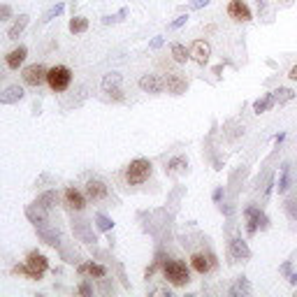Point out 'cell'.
I'll list each match as a JSON object with an SVG mask.
<instances>
[{"instance_id":"cell-17","label":"cell","mask_w":297,"mask_h":297,"mask_svg":"<svg viewBox=\"0 0 297 297\" xmlns=\"http://www.w3.org/2000/svg\"><path fill=\"white\" fill-rule=\"evenodd\" d=\"M26 56H28V49L26 46H16V49H12V51L5 56V63H7L9 70H19L23 65V61H26Z\"/></svg>"},{"instance_id":"cell-18","label":"cell","mask_w":297,"mask_h":297,"mask_svg":"<svg viewBox=\"0 0 297 297\" xmlns=\"http://www.w3.org/2000/svg\"><path fill=\"white\" fill-rule=\"evenodd\" d=\"M21 98H23V88L19 84H12L0 93V105H14V102H19Z\"/></svg>"},{"instance_id":"cell-31","label":"cell","mask_w":297,"mask_h":297,"mask_svg":"<svg viewBox=\"0 0 297 297\" xmlns=\"http://www.w3.org/2000/svg\"><path fill=\"white\" fill-rule=\"evenodd\" d=\"M293 98H295V93L290 91V88H279V91H274V100L279 102V105H283V102H290Z\"/></svg>"},{"instance_id":"cell-13","label":"cell","mask_w":297,"mask_h":297,"mask_svg":"<svg viewBox=\"0 0 297 297\" xmlns=\"http://www.w3.org/2000/svg\"><path fill=\"white\" fill-rule=\"evenodd\" d=\"M228 249H230V255H232L235 260H249L251 258V249H249V244H246L242 237H232Z\"/></svg>"},{"instance_id":"cell-20","label":"cell","mask_w":297,"mask_h":297,"mask_svg":"<svg viewBox=\"0 0 297 297\" xmlns=\"http://www.w3.org/2000/svg\"><path fill=\"white\" fill-rule=\"evenodd\" d=\"M79 274L84 276H95V279H105L107 276V269L102 265H98V262H86V265H79Z\"/></svg>"},{"instance_id":"cell-16","label":"cell","mask_w":297,"mask_h":297,"mask_svg":"<svg viewBox=\"0 0 297 297\" xmlns=\"http://www.w3.org/2000/svg\"><path fill=\"white\" fill-rule=\"evenodd\" d=\"M35 228H38V235H40V239H42L44 244H49V246H61V235H58L56 230L49 228V225H46V221H44V223H38Z\"/></svg>"},{"instance_id":"cell-24","label":"cell","mask_w":297,"mask_h":297,"mask_svg":"<svg viewBox=\"0 0 297 297\" xmlns=\"http://www.w3.org/2000/svg\"><path fill=\"white\" fill-rule=\"evenodd\" d=\"M46 209L44 207H40L38 202H35V205L33 207H28V209H26V213H28V218H31L33 223H35V225H38V223H44L46 221Z\"/></svg>"},{"instance_id":"cell-1","label":"cell","mask_w":297,"mask_h":297,"mask_svg":"<svg viewBox=\"0 0 297 297\" xmlns=\"http://www.w3.org/2000/svg\"><path fill=\"white\" fill-rule=\"evenodd\" d=\"M163 276H165V281H168L170 286H174V288H181V286H188V283H191V269L186 267V262L174 260V258L165 260Z\"/></svg>"},{"instance_id":"cell-33","label":"cell","mask_w":297,"mask_h":297,"mask_svg":"<svg viewBox=\"0 0 297 297\" xmlns=\"http://www.w3.org/2000/svg\"><path fill=\"white\" fill-rule=\"evenodd\" d=\"M63 9H65V5H63V2H58V5H53V7H51V9H49V12H46V14H44V19H42V21L46 23V21H51V19H56V16L61 14Z\"/></svg>"},{"instance_id":"cell-10","label":"cell","mask_w":297,"mask_h":297,"mask_svg":"<svg viewBox=\"0 0 297 297\" xmlns=\"http://www.w3.org/2000/svg\"><path fill=\"white\" fill-rule=\"evenodd\" d=\"M139 88L144 93H163L165 91V77L160 75H144L139 79Z\"/></svg>"},{"instance_id":"cell-25","label":"cell","mask_w":297,"mask_h":297,"mask_svg":"<svg viewBox=\"0 0 297 297\" xmlns=\"http://www.w3.org/2000/svg\"><path fill=\"white\" fill-rule=\"evenodd\" d=\"M56 202H58V193H56V191H46V193H42V195L38 198V205L44 207L46 212H49V209H53V207H56Z\"/></svg>"},{"instance_id":"cell-36","label":"cell","mask_w":297,"mask_h":297,"mask_svg":"<svg viewBox=\"0 0 297 297\" xmlns=\"http://www.w3.org/2000/svg\"><path fill=\"white\" fill-rule=\"evenodd\" d=\"M126 14H128V9H121V12H119V14H116V16H105V19H102V21H105V23H112V21H121V19H123V16H126Z\"/></svg>"},{"instance_id":"cell-21","label":"cell","mask_w":297,"mask_h":297,"mask_svg":"<svg viewBox=\"0 0 297 297\" xmlns=\"http://www.w3.org/2000/svg\"><path fill=\"white\" fill-rule=\"evenodd\" d=\"M119 84H121V75H119V72H109V75L102 77V91L109 93V95L114 91H121Z\"/></svg>"},{"instance_id":"cell-4","label":"cell","mask_w":297,"mask_h":297,"mask_svg":"<svg viewBox=\"0 0 297 297\" xmlns=\"http://www.w3.org/2000/svg\"><path fill=\"white\" fill-rule=\"evenodd\" d=\"M46 84L53 93H63L68 91L72 84V70L68 65H53L46 70Z\"/></svg>"},{"instance_id":"cell-15","label":"cell","mask_w":297,"mask_h":297,"mask_svg":"<svg viewBox=\"0 0 297 297\" xmlns=\"http://www.w3.org/2000/svg\"><path fill=\"white\" fill-rule=\"evenodd\" d=\"M72 230H75V237H79L84 244H95L98 242V237H95V232L91 230V223L86 221H75L72 223Z\"/></svg>"},{"instance_id":"cell-34","label":"cell","mask_w":297,"mask_h":297,"mask_svg":"<svg viewBox=\"0 0 297 297\" xmlns=\"http://www.w3.org/2000/svg\"><path fill=\"white\" fill-rule=\"evenodd\" d=\"M186 21H188V14H181V16H176L172 23H168V28H170V31H176V28H181Z\"/></svg>"},{"instance_id":"cell-5","label":"cell","mask_w":297,"mask_h":297,"mask_svg":"<svg viewBox=\"0 0 297 297\" xmlns=\"http://www.w3.org/2000/svg\"><path fill=\"white\" fill-rule=\"evenodd\" d=\"M244 218H246V232L251 237L255 235L258 230H267V225H269V218L260 212L258 207H246Z\"/></svg>"},{"instance_id":"cell-42","label":"cell","mask_w":297,"mask_h":297,"mask_svg":"<svg viewBox=\"0 0 297 297\" xmlns=\"http://www.w3.org/2000/svg\"><path fill=\"white\" fill-rule=\"evenodd\" d=\"M223 198V188H216V191H213V200H216V202H218V200Z\"/></svg>"},{"instance_id":"cell-26","label":"cell","mask_w":297,"mask_h":297,"mask_svg":"<svg viewBox=\"0 0 297 297\" xmlns=\"http://www.w3.org/2000/svg\"><path fill=\"white\" fill-rule=\"evenodd\" d=\"M86 31H88V19L86 16H72L70 19V33L79 35V33H86Z\"/></svg>"},{"instance_id":"cell-8","label":"cell","mask_w":297,"mask_h":297,"mask_svg":"<svg viewBox=\"0 0 297 297\" xmlns=\"http://www.w3.org/2000/svg\"><path fill=\"white\" fill-rule=\"evenodd\" d=\"M228 16L232 19V21L246 23V21H251V7L246 5L244 0H230L228 2Z\"/></svg>"},{"instance_id":"cell-38","label":"cell","mask_w":297,"mask_h":297,"mask_svg":"<svg viewBox=\"0 0 297 297\" xmlns=\"http://www.w3.org/2000/svg\"><path fill=\"white\" fill-rule=\"evenodd\" d=\"M286 279H288V283L290 286H297V274L290 269V272H286Z\"/></svg>"},{"instance_id":"cell-30","label":"cell","mask_w":297,"mask_h":297,"mask_svg":"<svg viewBox=\"0 0 297 297\" xmlns=\"http://www.w3.org/2000/svg\"><path fill=\"white\" fill-rule=\"evenodd\" d=\"M188 168V158L186 156H174V158L168 163V170L174 174V172H181V170H186Z\"/></svg>"},{"instance_id":"cell-7","label":"cell","mask_w":297,"mask_h":297,"mask_svg":"<svg viewBox=\"0 0 297 297\" xmlns=\"http://www.w3.org/2000/svg\"><path fill=\"white\" fill-rule=\"evenodd\" d=\"M191 267L198 272V274H209L213 267H216V258L212 253H205V251H195L191 255Z\"/></svg>"},{"instance_id":"cell-9","label":"cell","mask_w":297,"mask_h":297,"mask_svg":"<svg viewBox=\"0 0 297 297\" xmlns=\"http://www.w3.org/2000/svg\"><path fill=\"white\" fill-rule=\"evenodd\" d=\"M109 195V188H107V183L102 179H88L86 181V198L93 200V202H100V200H105Z\"/></svg>"},{"instance_id":"cell-32","label":"cell","mask_w":297,"mask_h":297,"mask_svg":"<svg viewBox=\"0 0 297 297\" xmlns=\"http://www.w3.org/2000/svg\"><path fill=\"white\" fill-rule=\"evenodd\" d=\"M95 223H98V228L102 230V232H107V230H112V228H114V223L109 221V218H107L105 213H98V216H95Z\"/></svg>"},{"instance_id":"cell-22","label":"cell","mask_w":297,"mask_h":297,"mask_svg":"<svg viewBox=\"0 0 297 297\" xmlns=\"http://www.w3.org/2000/svg\"><path fill=\"white\" fill-rule=\"evenodd\" d=\"M276 105V100H274V93H267L265 98H260L253 102V112L255 114H265L267 109H272V107Z\"/></svg>"},{"instance_id":"cell-27","label":"cell","mask_w":297,"mask_h":297,"mask_svg":"<svg viewBox=\"0 0 297 297\" xmlns=\"http://www.w3.org/2000/svg\"><path fill=\"white\" fill-rule=\"evenodd\" d=\"M283 207H286V213H288L290 221H297V191H293L286 198V205Z\"/></svg>"},{"instance_id":"cell-14","label":"cell","mask_w":297,"mask_h":297,"mask_svg":"<svg viewBox=\"0 0 297 297\" xmlns=\"http://www.w3.org/2000/svg\"><path fill=\"white\" fill-rule=\"evenodd\" d=\"M63 200H65L68 209H72V212H84V209H86V198L79 191H77V188H72V186L65 191Z\"/></svg>"},{"instance_id":"cell-28","label":"cell","mask_w":297,"mask_h":297,"mask_svg":"<svg viewBox=\"0 0 297 297\" xmlns=\"http://www.w3.org/2000/svg\"><path fill=\"white\" fill-rule=\"evenodd\" d=\"M279 195H283V193L290 188V165H283L281 168V176H279Z\"/></svg>"},{"instance_id":"cell-3","label":"cell","mask_w":297,"mask_h":297,"mask_svg":"<svg viewBox=\"0 0 297 297\" xmlns=\"http://www.w3.org/2000/svg\"><path fill=\"white\" fill-rule=\"evenodd\" d=\"M46 269H49V260L42 253L31 251L26 255V265H16L12 272L14 274H26V276H31V279H42Z\"/></svg>"},{"instance_id":"cell-43","label":"cell","mask_w":297,"mask_h":297,"mask_svg":"<svg viewBox=\"0 0 297 297\" xmlns=\"http://www.w3.org/2000/svg\"><path fill=\"white\" fill-rule=\"evenodd\" d=\"M160 44H163V38H156V40H153V42H151V46H153V49H158Z\"/></svg>"},{"instance_id":"cell-23","label":"cell","mask_w":297,"mask_h":297,"mask_svg":"<svg viewBox=\"0 0 297 297\" xmlns=\"http://www.w3.org/2000/svg\"><path fill=\"white\" fill-rule=\"evenodd\" d=\"M170 53H172L174 63H186V61H191V51H188V49H186V46H183L181 42H174V44L170 46Z\"/></svg>"},{"instance_id":"cell-37","label":"cell","mask_w":297,"mask_h":297,"mask_svg":"<svg viewBox=\"0 0 297 297\" xmlns=\"http://www.w3.org/2000/svg\"><path fill=\"white\" fill-rule=\"evenodd\" d=\"M207 5H209V0H193L188 7L191 9H202V7H207Z\"/></svg>"},{"instance_id":"cell-19","label":"cell","mask_w":297,"mask_h":297,"mask_svg":"<svg viewBox=\"0 0 297 297\" xmlns=\"http://www.w3.org/2000/svg\"><path fill=\"white\" fill-rule=\"evenodd\" d=\"M28 23H31V16H28V14H21L14 23H12V28L7 31V38H9V40H19V35H21V33L28 28Z\"/></svg>"},{"instance_id":"cell-6","label":"cell","mask_w":297,"mask_h":297,"mask_svg":"<svg viewBox=\"0 0 297 297\" xmlns=\"http://www.w3.org/2000/svg\"><path fill=\"white\" fill-rule=\"evenodd\" d=\"M23 77V84H28V86H42L46 82V68L42 65V63H33V65H26L21 72Z\"/></svg>"},{"instance_id":"cell-39","label":"cell","mask_w":297,"mask_h":297,"mask_svg":"<svg viewBox=\"0 0 297 297\" xmlns=\"http://www.w3.org/2000/svg\"><path fill=\"white\" fill-rule=\"evenodd\" d=\"M79 293H82V295H93V288L88 283H82V286H79Z\"/></svg>"},{"instance_id":"cell-11","label":"cell","mask_w":297,"mask_h":297,"mask_svg":"<svg viewBox=\"0 0 297 297\" xmlns=\"http://www.w3.org/2000/svg\"><path fill=\"white\" fill-rule=\"evenodd\" d=\"M191 58L195 63H200V65H205V63H209V56H212V46L207 44L205 40H195L191 44Z\"/></svg>"},{"instance_id":"cell-40","label":"cell","mask_w":297,"mask_h":297,"mask_svg":"<svg viewBox=\"0 0 297 297\" xmlns=\"http://www.w3.org/2000/svg\"><path fill=\"white\" fill-rule=\"evenodd\" d=\"M288 77H290V79H293V82H297V65H293V68H290Z\"/></svg>"},{"instance_id":"cell-41","label":"cell","mask_w":297,"mask_h":297,"mask_svg":"<svg viewBox=\"0 0 297 297\" xmlns=\"http://www.w3.org/2000/svg\"><path fill=\"white\" fill-rule=\"evenodd\" d=\"M258 2V12H265L267 9V0H255Z\"/></svg>"},{"instance_id":"cell-35","label":"cell","mask_w":297,"mask_h":297,"mask_svg":"<svg viewBox=\"0 0 297 297\" xmlns=\"http://www.w3.org/2000/svg\"><path fill=\"white\" fill-rule=\"evenodd\" d=\"M9 16H12V7L9 5H0V23L7 21Z\"/></svg>"},{"instance_id":"cell-2","label":"cell","mask_w":297,"mask_h":297,"mask_svg":"<svg viewBox=\"0 0 297 297\" xmlns=\"http://www.w3.org/2000/svg\"><path fill=\"white\" fill-rule=\"evenodd\" d=\"M153 172V165L149 158H135L130 163L126 172H123V179L128 186H142L144 181H149V176Z\"/></svg>"},{"instance_id":"cell-12","label":"cell","mask_w":297,"mask_h":297,"mask_svg":"<svg viewBox=\"0 0 297 297\" xmlns=\"http://www.w3.org/2000/svg\"><path fill=\"white\" fill-rule=\"evenodd\" d=\"M165 88H168L172 95H181V93H186V88H188V82H186V77H181L179 72H168V77H165Z\"/></svg>"},{"instance_id":"cell-29","label":"cell","mask_w":297,"mask_h":297,"mask_svg":"<svg viewBox=\"0 0 297 297\" xmlns=\"http://www.w3.org/2000/svg\"><path fill=\"white\" fill-rule=\"evenodd\" d=\"M249 293H251V283L246 281L244 276H242V279H239V281H237L235 286L230 288V295H232V297H237V295H249Z\"/></svg>"}]
</instances>
